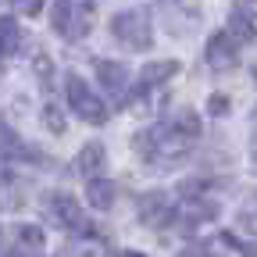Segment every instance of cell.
<instances>
[{"mask_svg":"<svg viewBox=\"0 0 257 257\" xmlns=\"http://www.w3.org/2000/svg\"><path fill=\"white\" fill-rule=\"evenodd\" d=\"M197 136H200V114L182 107V111L168 114L165 121H157V125L143 128V133H136L133 150L154 168H172V165H179V161H186V154L193 150Z\"/></svg>","mask_w":257,"mask_h":257,"instance_id":"6da1fadb","label":"cell"},{"mask_svg":"<svg viewBox=\"0 0 257 257\" xmlns=\"http://www.w3.org/2000/svg\"><path fill=\"white\" fill-rule=\"evenodd\" d=\"M96 22V0H54L50 4V29L61 40H86Z\"/></svg>","mask_w":257,"mask_h":257,"instance_id":"7a4b0ae2","label":"cell"},{"mask_svg":"<svg viewBox=\"0 0 257 257\" xmlns=\"http://www.w3.org/2000/svg\"><path fill=\"white\" fill-rule=\"evenodd\" d=\"M111 32L114 40L125 43L128 50H150L154 47V25H150V15L143 8H128L121 15L111 18Z\"/></svg>","mask_w":257,"mask_h":257,"instance_id":"3957f363","label":"cell"},{"mask_svg":"<svg viewBox=\"0 0 257 257\" xmlns=\"http://www.w3.org/2000/svg\"><path fill=\"white\" fill-rule=\"evenodd\" d=\"M64 93H68V104L82 121H89V125H104L107 121V104L86 86L82 75H75V72L64 75Z\"/></svg>","mask_w":257,"mask_h":257,"instance_id":"277c9868","label":"cell"},{"mask_svg":"<svg viewBox=\"0 0 257 257\" xmlns=\"http://www.w3.org/2000/svg\"><path fill=\"white\" fill-rule=\"evenodd\" d=\"M47 214L61 225V229H68V232H75V236L93 232V225H89V218L82 214L79 200L68 197V193H50V197H47Z\"/></svg>","mask_w":257,"mask_h":257,"instance_id":"5b68a950","label":"cell"},{"mask_svg":"<svg viewBox=\"0 0 257 257\" xmlns=\"http://www.w3.org/2000/svg\"><path fill=\"white\" fill-rule=\"evenodd\" d=\"M136 211H140V221L150 225V229H165V225L175 221V204H172L168 193H161V189L143 193L140 204H136Z\"/></svg>","mask_w":257,"mask_h":257,"instance_id":"8992f818","label":"cell"},{"mask_svg":"<svg viewBox=\"0 0 257 257\" xmlns=\"http://www.w3.org/2000/svg\"><path fill=\"white\" fill-rule=\"evenodd\" d=\"M204 57H207V64H211L214 72H229V68H236V64H239V43L221 29V32H214V36L207 40Z\"/></svg>","mask_w":257,"mask_h":257,"instance_id":"52a82bcc","label":"cell"},{"mask_svg":"<svg viewBox=\"0 0 257 257\" xmlns=\"http://www.w3.org/2000/svg\"><path fill=\"white\" fill-rule=\"evenodd\" d=\"M229 36L236 43H253L257 40V8L250 4V0H236V8L229 15Z\"/></svg>","mask_w":257,"mask_h":257,"instance_id":"ba28073f","label":"cell"},{"mask_svg":"<svg viewBox=\"0 0 257 257\" xmlns=\"http://www.w3.org/2000/svg\"><path fill=\"white\" fill-rule=\"evenodd\" d=\"M179 75V61H147L143 68H140V86L136 93H147V89H157V86H165L168 79Z\"/></svg>","mask_w":257,"mask_h":257,"instance_id":"9c48e42d","label":"cell"},{"mask_svg":"<svg viewBox=\"0 0 257 257\" xmlns=\"http://www.w3.org/2000/svg\"><path fill=\"white\" fill-rule=\"evenodd\" d=\"M96 79L114 96H125V89H128V68L121 61H96Z\"/></svg>","mask_w":257,"mask_h":257,"instance_id":"30bf717a","label":"cell"},{"mask_svg":"<svg viewBox=\"0 0 257 257\" xmlns=\"http://www.w3.org/2000/svg\"><path fill=\"white\" fill-rule=\"evenodd\" d=\"M57 257H107V243L96 236V232H82L72 243H64Z\"/></svg>","mask_w":257,"mask_h":257,"instance_id":"8fae6325","label":"cell"},{"mask_svg":"<svg viewBox=\"0 0 257 257\" xmlns=\"http://www.w3.org/2000/svg\"><path fill=\"white\" fill-rule=\"evenodd\" d=\"M104 161H107L104 143H86V147L79 150V157H75V172L86 175V179H93L96 172H104Z\"/></svg>","mask_w":257,"mask_h":257,"instance_id":"7c38bea8","label":"cell"},{"mask_svg":"<svg viewBox=\"0 0 257 257\" xmlns=\"http://www.w3.org/2000/svg\"><path fill=\"white\" fill-rule=\"evenodd\" d=\"M86 200H89V207H96V211H107V207L114 204V182H111V179H100V175L86 179Z\"/></svg>","mask_w":257,"mask_h":257,"instance_id":"4fadbf2b","label":"cell"},{"mask_svg":"<svg viewBox=\"0 0 257 257\" xmlns=\"http://www.w3.org/2000/svg\"><path fill=\"white\" fill-rule=\"evenodd\" d=\"M18 43H22V29H18V22L15 18H0V57H11L15 50H18Z\"/></svg>","mask_w":257,"mask_h":257,"instance_id":"5bb4252c","label":"cell"},{"mask_svg":"<svg viewBox=\"0 0 257 257\" xmlns=\"http://www.w3.org/2000/svg\"><path fill=\"white\" fill-rule=\"evenodd\" d=\"M236 221H239V229H243L246 236H253V239H257V189L243 200V207H239Z\"/></svg>","mask_w":257,"mask_h":257,"instance_id":"9a60e30c","label":"cell"},{"mask_svg":"<svg viewBox=\"0 0 257 257\" xmlns=\"http://www.w3.org/2000/svg\"><path fill=\"white\" fill-rule=\"evenodd\" d=\"M43 125L50 128V133H57V136L64 133V118H61V111H57L54 104H47V107H43Z\"/></svg>","mask_w":257,"mask_h":257,"instance_id":"2e32d148","label":"cell"},{"mask_svg":"<svg viewBox=\"0 0 257 257\" xmlns=\"http://www.w3.org/2000/svg\"><path fill=\"white\" fill-rule=\"evenodd\" d=\"M8 257H43V246H32V243H22V239H18V246H15Z\"/></svg>","mask_w":257,"mask_h":257,"instance_id":"e0dca14e","label":"cell"},{"mask_svg":"<svg viewBox=\"0 0 257 257\" xmlns=\"http://www.w3.org/2000/svg\"><path fill=\"white\" fill-rule=\"evenodd\" d=\"M179 257H221V253H214L211 246H204V243H193V246H186Z\"/></svg>","mask_w":257,"mask_h":257,"instance_id":"ac0fdd59","label":"cell"},{"mask_svg":"<svg viewBox=\"0 0 257 257\" xmlns=\"http://www.w3.org/2000/svg\"><path fill=\"white\" fill-rule=\"evenodd\" d=\"M15 4H18V11L29 15V18H36V15L43 11V0H15Z\"/></svg>","mask_w":257,"mask_h":257,"instance_id":"d6986e66","label":"cell"},{"mask_svg":"<svg viewBox=\"0 0 257 257\" xmlns=\"http://www.w3.org/2000/svg\"><path fill=\"white\" fill-rule=\"evenodd\" d=\"M207 111H211V114H225V111H229V96H221V93H214L211 100H207Z\"/></svg>","mask_w":257,"mask_h":257,"instance_id":"ffe728a7","label":"cell"},{"mask_svg":"<svg viewBox=\"0 0 257 257\" xmlns=\"http://www.w3.org/2000/svg\"><path fill=\"white\" fill-rule=\"evenodd\" d=\"M118 257H147V253H140V250H121Z\"/></svg>","mask_w":257,"mask_h":257,"instance_id":"44dd1931","label":"cell"},{"mask_svg":"<svg viewBox=\"0 0 257 257\" xmlns=\"http://www.w3.org/2000/svg\"><path fill=\"white\" fill-rule=\"evenodd\" d=\"M0 4H4V0H0Z\"/></svg>","mask_w":257,"mask_h":257,"instance_id":"7402d4cb","label":"cell"},{"mask_svg":"<svg viewBox=\"0 0 257 257\" xmlns=\"http://www.w3.org/2000/svg\"><path fill=\"white\" fill-rule=\"evenodd\" d=\"M0 236H4V232H0Z\"/></svg>","mask_w":257,"mask_h":257,"instance_id":"603a6c76","label":"cell"},{"mask_svg":"<svg viewBox=\"0 0 257 257\" xmlns=\"http://www.w3.org/2000/svg\"><path fill=\"white\" fill-rule=\"evenodd\" d=\"M253 75H257V72H253Z\"/></svg>","mask_w":257,"mask_h":257,"instance_id":"cb8c5ba5","label":"cell"},{"mask_svg":"<svg viewBox=\"0 0 257 257\" xmlns=\"http://www.w3.org/2000/svg\"><path fill=\"white\" fill-rule=\"evenodd\" d=\"M253 111H257V107H253Z\"/></svg>","mask_w":257,"mask_h":257,"instance_id":"d4e9b609","label":"cell"}]
</instances>
